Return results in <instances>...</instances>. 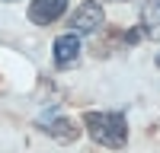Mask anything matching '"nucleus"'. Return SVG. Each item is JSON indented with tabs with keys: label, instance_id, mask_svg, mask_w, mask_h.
I'll return each mask as SVG.
<instances>
[{
	"label": "nucleus",
	"instance_id": "f257e3e1",
	"mask_svg": "<svg viewBox=\"0 0 160 153\" xmlns=\"http://www.w3.org/2000/svg\"><path fill=\"white\" fill-rule=\"evenodd\" d=\"M83 128L99 147L122 150L128 144V121L125 112H83Z\"/></svg>",
	"mask_w": 160,
	"mask_h": 153
},
{
	"label": "nucleus",
	"instance_id": "f03ea898",
	"mask_svg": "<svg viewBox=\"0 0 160 153\" xmlns=\"http://www.w3.org/2000/svg\"><path fill=\"white\" fill-rule=\"evenodd\" d=\"M106 22V13L99 7V0H87V3H80L71 16V35H96Z\"/></svg>",
	"mask_w": 160,
	"mask_h": 153
},
{
	"label": "nucleus",
	"instance_id": "7ed1b4c3",
	"mask_svg": "<svg viewBox=\"0 0 160 153\" xmlns=\"http://www.w3.org/2000/svg\"><path fill=\"white\" fill-rule=\"evenodd\" d=\"M35 128L42 131L45 137H51V140H58V144H74L77 140V128H74V121H68L64 115H58L55 109H48L45 115H38V121H35Z\"/></svg>",
	"mask_w": 160,
	"mask_h": 153
},
{
	"label": "nucleus",
	"instance_id": "20e7f679",
	"mask_svg": "<svg viewBox=\"0 0 160 153\" xmlns=\"http://www.w3.org/2000/svg\"><path fill=\"white\" fill-rule=\"evenodd\" d=\"M68 3L71 0H32L29 10H26V16L35 26H51V22H58L64 13H68Z\"/></svg>",
	"mask_w": 160,
	"mask_h": 153
},
{
	"label": "nucleus",
	"instance_id": "39448f33",
	"mask_svg": "<svg viewBox=\"0 0 160 153\" xmlns=\"http://www.w3.org/2000/svg\"><path fill=\"white\" fill-rule=\"evenodd\" d=\"M51 54H55V67H71L80 58V38L77 35H58L55 45H51Z\"/></svg>",
	"mask_w": 160,
	"mask_h": 153
},
{
	"label": "nucleus",
	"instance_id": "423d86ee",
	"mask_svg": "<svg viewBox=\"0 0 160 153\" xmlns=\"http://www.w3.org/2000/svg\"><path fill=\"white\" fill-rule=\"evenodd\" d=\"M141 35L160 38V0H144V7H141Z\"/></svg>",
	"mask_w": 160,
	"mask_h": 153
},
{
	"label": "nucleus",
	"instance_id": "0eeeda50",
	"mask_svg": "<svg viewBox=\"0 0 160 153\" xmlns=\"http://www.w3.org/2000/svg\"><path fill=\"white\" fill-rule=\"evenodd\" d=\"M106 3H125V0H106Z\"/></svg>",
	"mask_w": 160,
	"mask_h": 153
},
{
	"label": "nucleus",
	"instance_id": "6e6552de",
	"mask_svg": "<svg viewBox=\"0 0 160 153\" xmlns=\"http://www.w3.org/2000/svg\"><path fill=\"white\" fill-rule=\"evenodd\" d=\"M3 3H13V0H3Z\"/></svg>",
	"mask_w": 160,
	"mask_h": 153
}]
</instances>
